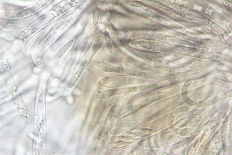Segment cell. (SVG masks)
I'll return each mask as SVG.
<instances>
[{
    "mask_svg": "<svg viewBox=\"0 0 232 155\" xmlns=\"http://www.w3.org/2000/svg\"><path fill=\"white\" fill-rule=\"evenodd\" d=\"M93 64L102 70L107 72H118L119 71V67L113 65L108 62L100 60H95Z\"/></svg>",
    "mask_w": 232,
    "mask_h": 155,
    "instance_id": "cell-1",
    "label": "cell"
},
{
    "mask_svg": "<svg viewBox=\"0 0 232 155\" xmlns=\"http://www.w3.org/2000/svg\"><path fill=\"white\" fill-rule=\"evenodd\" d=\"M86 66V65L83 62L74 74L71 80L67 84V85L68 88H70L74 85L82 74Z\"/></svg>",
    "mask_w": 232,
    "mask_h": 155,
    "instance_id": "cell-2",
    "label": "cell"
},
{
    "mask_svg": "<svg viewBox=\"0 0 232 155\" xmlns=\"http://www.w3.org/2000/svg\"><path fill=\"white\" fill-rule=\"evenodd\" d=\"M103 42V35L100 33L95 38L90 50L96 54L102 47Z\"/></svg>",
    "mask_w": 232,
    "mask_h": 155,
    "instance_id": "cell-3",
    "label": "cell"
},
{
    "mask_svg": "<svg viewBox=\"0 0 232 155\" xmlns=\"http://www.w3.org/2000/svg\"><path fill=\"white\" fill-rule=\"evenodd\" d=\"M117 91V90L116 89H106L97 94L95 97L97 99H106L115 95Z\"/></svg>",
    "mask_w": 232,
    "mask_h": 155,
    "instance_id": "cell-4",
    "label": "cell"
},
{
    "mask_svg": "<svg viewBox=\"0 0 232 155\" xmlns=\"http://www.w3.org/2000/svg\"><path fill=\"white\" fill-rule=\"evenodd\" d=\"M108 26L112 36L115 40L119 41L122 39L119 30L112 23H110Z\"/></svg>",
    "mask_w": 232,
    "mask_h": 155,
    "instance_id": "cell-5",
    "label": "cell"
},
{
    "mask_svg": "<svg viewBox=\"0 0 232 155\" xmlns=\"http://www.w3.org/2000/svg\"><path fill=\"white\" fill-rule=\"evenodd\" d=\"M73 42V40H71L64 45L55 55L54 59L57 60L62 57L71 45Z\"/></svg>",
    "mask_w": 232,
    "mask_h": 155,
    "instance_id": "cell-6",
    "label": "cell"
},
{
    "mask_svg": "<svg viewBox=\"0 0 232 155\" xmlns=\"http://www.w3.org/2000/svg\"><path fill=\"white\" fill-rule=\"evenodd\" d=\"M99 12L98 3L97 2H96L95 5L93 14V21L94 24L95 25H96L98 22Z\"/></svg>",
    "mask_w": 232,
    "mask_h": 155,
    "instance_id": "cell-7",
    "label": "cell"
},
{
    "mask_svg": "<svg viewBox=\"0 0 232 155\" xmlns=\"http://www.w3.org/2000/svg\"><path fill=\"white\" fill-rule=\"evenodd\" d=\"M105 37L107 47L110 52H112L113 49L110 36L108 32L106 31L105 32Z\"/></svg>",
    "mask_w": 232,
    "mask_h": 155,
    "instance_id": "cell-8",
    "label": "cell"
},
{
    "mask_svg": "<svg viewBox=\"0 0 232 155\" xmlns=\"http://www.w3.org/2000/svg\"><path fill=\"white\" fill-rule=\"evenodd\" d=\"M126 2L129 4L135 6L139 7H144L146 6L145 4L139 1H127Z\"/></svg>",
    "mask_w": 232,
    "mask_h": 155,
    "instance_id": "cell-9",
    "label": "cell"
},
{
    "mask_svg": "<svg viewBox=\"0 0 232 155\" xmlns=\"http://www.w3.org/2000/svg\"><path fill=\"white\" fill-rule=\"evenodd\" d=\"M71 143V140H69L66 144L64 147V150H66L69 147Z\"/></svg>",
    "mask_w": 232,
    "mask_h": 155,
    "instance_id": "cell-10",
    "label": "cell"
},
{
    "mask_svg": "<svg viewBox=\"0 0 232 155\" xmlns=\"http://www.w3.org/2000/svg\"><path fill=\"white\" fill-rule=\"evenodd\" d=\"M101 3L102 5L103 6H106L107 5V3L104 1H102L101 2Z\"/></svg>",
    "mask_w": 232,
    "mask_h": 155,
    "instance_id": "cell-11",
    "label": "cell"
},
{
    "mask_svg": "<svg viewBox=\"0 0 232 155\" xmlns=\"http://www.w3.org/2000/svg\"><path fill=\"white\" fill-rule=\"evenodd\" d=\"M112 1L115 5L117 6H118L119 4V3L118 1Z\"/></svg>",
    "mask_w": 232,
    "mask_h": 155,
    "instance_id": "cell-12",
    "label": "cell"
}]
</instances>
